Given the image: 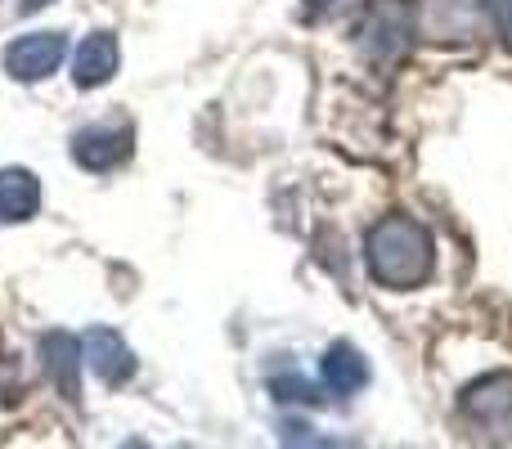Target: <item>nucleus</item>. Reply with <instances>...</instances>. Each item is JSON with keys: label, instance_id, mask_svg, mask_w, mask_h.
I'll list each match as a JSON object with an SVG mask.
<instances>
[{"label": "nucleus", "instance_id": "1", "mask_svg": "<svg viewBox=\"0 0 512 449\" xmlns=\"http://www.w3.org/2000/svg\"><path fill=\"white\" fill-rule=\"evenodd\" d=\"M364 261H369V274L382 283V288H423L427 274H432V234L414 221V216H382L378 225L364 238Z\"/></svg>", "mask_w": 512, "mask_h": 449}, {"label": "nucleus", "instance_id": "2", "mask_svg": "<svg viewBox=\"0 0 512 449\" xmlns=\"http://www.w3.org/2000/svg\"><path fill=\"white\" fill-rule=\"evenodd\" d=\"M355 45L373 63H396L414 45V9L405 0H369L355 23Z\"/></svg>", "mask_w": 512, "mask_h": 449}, {"label": "nucleus", "instance_id": "3", "mask_svg": "<svg viewBox=\"0 0 512 449\" xmlns=\"http://www.w3.org/2000/svg\"><path fill=\"white\" fill-rule=\"evenodd\" d=\"M481 23H486V5L481 0H418L414 27L427 41H477Z\"/></svg>", "mask_w": 512, "mask_h": 449}, {"label": "nucleus", "instance_id": "4", "mask_svg": "<svg viewBox=\"0 0 512 449\" xmlns=\"http://www.w3.org/2000/svg\"><path fill=\"white\" fill-rule=\"evenodd\" d=\"M459 409L481 432L512 441V373H490L459 396Z\"/></svg>", "mask_w": 512, "mask_h": 449}, {"label": "nucleus", "instance_id": "5", "mask_svg": "<svg viewBox=\"0 0 512 449\" xmlns=\"http://www.w3.org/2000/svg\"><path fill=\"white\" fill-rule=\"evenodd\" d=\"M68 54V36L63 32H27L5 50V68L14 81H41Z\"/></svg>", "mask_w": 512, "mask_h": 449}, {"label": "nucleus", "instance_id": "6", "mask_svg": "<svg viewBox=\"0 0 512 449\" xmlns=\"http://www.w3.org/2000/svg\"><path fill=\"white\" fill-rule=\"evenodd\" d=\"M81 360L90 364V373H95L104 387H122V382L135 378V355H131V346L122 342V333H113V328H90V333L81 337Z\"/></svg>", "mask_w": 512, "mask_h": 449}, {"label": "nucleus", "instance_id": "7", "mask_svg": "<svg viewBox=\"0 0 512 449\" xmlns=\"http://www.w3.org/2000/svg\"><path fill=\"white\" fill-rule=\"evenodd\" d=\"M131 126H86L72 135V162L86 171H113L131 158Z\"/></svg>", "mask_w": 512, "mask_h": 449}, {"label": "nucleus", "instance_id": "8", "mask_svg": "<svg viewBox=\"0 0 512 449\" xmlns=\"http://www.w3.org/2000/svg\"><path fill=\"white\" fill-rule=\"evenodd\" d=\"M41 360H45V373L50 382L59 387V396L77 400L81 396V342L72 333H45L41 337Z\"/></svg>", "mask_w": 512, "mask_h": 449}, {"label": "nucleus", "instance_id": "9", "mask_svg": "<svg viewBox=\"0 0 512 449\" xmlns=\"http://www.w3.org/2000/svg\"><path fill=\"white\" fill-rule=\"evenodd\" d=\"M72 81H77L81 90H95L104 86V81H113L117 72V36L113 32H95L86 36V41L77 45V59H72Z\"/></svg>", "mask_w": 512, "mask_h": 449}, {"label": "nucleus", "instance_id": "10", "mask_svg": "<svg viewBox=\"0 0 512 449\" xmlns=\"http://www.w3.org/2000/svg\"><path fill=\"white\" fill-rule=\"evenodd\" d=\"M41 207V180L27 167H5L0 171V221H32Z\"/></svg>", "mask_w": 512, "mask_h": 449}, {"label": "nucleus", "instance_id": "11", "mask_svg": "<svg viewBox=\"0 0 512 449\" xmlns=\"http://www.w3.org/2000/svg\"><path fill=\"white\" fill-rule=\"evenodd\" d=\"M319 373H324L328 391H337V396H355V391L369 382V364H364V355L355 351L351 342H337L324 351V364H319Z\"/></svg>", "mask_w": 512, "mask_h": 449}, {"label": "nucleus", "instance_id": "12", "mask_svg": "<svg viewBox=\"0 0 512 449\" xmlns=\"http://www.w3.org/2000/svg\"><path fill=\"white\" fill-rule=\"evenodd\" d=\"M270 391L283 405H319V391L310 387L306 378H297V373H279V378L270 382Z\"/></svg>", "mask_w": 512, "mask_h": 449}, {"label": "nucleus", "instance_id": "13", "mask_svg": "<svg viewBox=\"0 0 512 449\" xmlns=\"http://www.w3.org/2000/svg\"><path fill=\"white\" fill-rule=\"evenodd\" d=\"M18 387H23V369H18V360L0 355V405L18 400Z\"/></svg>", "mask_w": 512, "mask_h": 449}, {"label": "nucleus", "instance_id": "14", "mask_svg": "<svg viewBox=\"0 0 512 449\" xmlns=\"http://www.w3.org/2000/svg\"><path fill=\"white\" fill-rule=\"evenodd\" d=\"M486 14L495 23V32L504 36V45H512V0H486Z\"/></svg>", "mask_w": 512, "mask_h": 449}, {"label": "nucleus", "instance_id": "15", "mask_svg": "<svg viewBox=\"0 0 512 449\" xmlns=\"http://www.w3.org/2000/svg\"><path fill=\"white\" fill-rule=\"evenodd\" d=\"M333 5H337V0H306V5H301V14H306V18H319V14H328Z\"/></svg>", "mask_w": 512, "mask_h": 449}, {"label": "nucleus", "instance_id": "16", "mask_svg": "<svg viewBox=\"0 0 512 449\" xmlns=\"http://www.w3.org/2000/svg\"><path fill=\"white\" fill-rule=\"evenodd\" d=\"M41 5H50V0H23V14H36Z\"/></svg>", "mask_w": 512, "mask_h": 449}]
</instances>
